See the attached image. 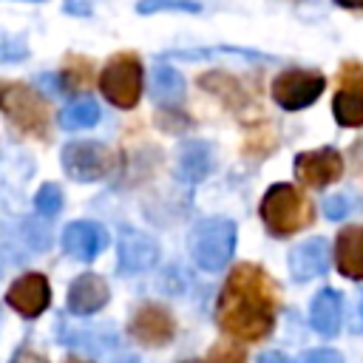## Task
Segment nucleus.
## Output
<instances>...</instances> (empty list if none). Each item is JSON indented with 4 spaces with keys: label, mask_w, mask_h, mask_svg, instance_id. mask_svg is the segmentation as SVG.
<instances>
[{
    "label": "nucleus",
    "mask_w": 363,
    "mask_h": 363,
    "mask_svg": "<svg viewBox=\"0 0 363 363\" xmlns=\"http://www.w3.org/2000/svg\"><path fill=\"white\" fill-rule=\"evenodd\" d=\"M278 306L281 295L275 281L255 264H238L230 269L218 292L216 320L227 335L255 343L269 335L278 318Z\"/></svg>",
    "instance_id": "1"
},
{
    "label": "nucleus",
    "mask_w": 363,
    "mask_h": 363,
    "mask_svg": "<svg viewBox=\"0 0 363 363\" xmlns=\"http://www.w3.org/2000/svg\"><path fill=\"white\" fill-rule=\"evenodd\" d=\"M261 218L275 235H292L312 224L315 204L292 184H272L261 199Z\"/></svg>",
    "instance_id": "2"
},
{
    "label": "nucleus",
    "mask_w": 363,
    "mask_h": 363,
    "mask_svg": "<svg viewBox=\"0 0 363 363\" xmlns=\"http://www.w3.org/2000/svg\"><path fill=\"white\" fill-rule=\"evenodd\" d=\"M0 111L9 116V122L37 139H48V102L26 82H0Z\"/></svg>",
    "instance_id": "3"
},
{
    "label": "nucleus",
    "mask_w": 363,
    "mask_h": 363,
    "mask_svg": "<svg viewBox=\"0 0 363 363\" xmlns=\"http://www.w3.org/2000/svg\"><path fill=\"white\" fill-rule=\"evenodd\" d=\"M233 250H235V224L230 218H207L196 224L190 235V252L201 269L207 272L224 269L227 261L233 258Z\"/></svg>",
    "instance_id": "4"
},
{
    "label": "nucleus",
    "mask_w": 363,
    "mask_h": 363,
    "mask_svg": "<svg viewBox=\"0 0 363 363\" xmlns=\"http://www.w3.org/2000/svg\"><path fill=\"white\" fill-rule=\"evenodd\" d=\"M102 96L116 108H133L142 96V62L136 54H116L99 74Z\"/></svg>",
    "instance_id": "5"
},
{
    "label": "nucleus",
    "mask_w": 363,
    "mask_h": 363,
    "mask_svg": "<svg viewBox=\"0 0 363 363\" xmlns=\"http://www.w3.org/2000/svg\"><path fill=\"white\" fill-rule=\"evenodd\" d=\"M60 162L74 182H99L116 167V153L102 142H68Z\"/></svg>",
    "instance_id": "6"
},
{
    "label": "nucleus",
    "mask_w": 363,
    "mask_h": 363,
    "mask_svg": "<svg viewBox=\"0 0 363 363\" xmlns=\"http://www.w3.org/2000/svg\"><path fill=\"white\" fill-rule=\"evenodd\" d=\"M326 88L323 74L309 68H286L272 79V102H278L284 111H301L309 108Z\"/></svg>",
    "instance_id": "7"
},
{
    "label": "nucleus",
    "mask_w": 363,
    "mask_h": 363,
    "mask_svg": "<svg viewBox=\"0 0 363 363\" xmlns=\"http://www.w3.org/2000/svg\"><path fill=\"white\" fill-rule=\"evenodd\" d=\"M332 111L343 128H363V65L360 62H343L340 88L335 94Z\"/></svg>",
    "instance_id": "8"
},
{
    "label": "nucleus",
    "mask_w": 363,
    "mask_h": 363,
    "mask_svg": "<svg viewBox=\"0 0 363 363\" xmlns=\"http://www.w3.org/2000/svg\"><path fill=\"white\" fill-rule=\"evenodd\" d=\"M128 332L142 346H164L176 335V320H173V315L164 306H159V303H142L133 312V318L128 323Z\"/></svg>",
    "instance_id": "9"
},
{
    "label": "nucleus",
    "mask_w": 363,
    "mask_h": 363,
    "mask_svg": "<svg viewBox=\"0 0 363 363\" xmlns=\"http://www.w3.org/2000/svg\"><path fill=\"white\" fill-rule=\"evenodd\" d=\"M295 170L298 179L309 187H326L332 182L340 179L343 173V159L335 147H318V150H306L295 156Z\"/></svg>",
    "instance_id": "10"
},
{
    "label": "nucleus",
    "mask_w": 363,
    "mask_h": 363,
    "mask_svg": "<svg viewBox=\"0 0 363 363\" xmlns=\"http://www.w3.org/2000/svg\"><path fill=\"white\" fill-rule=\"evenodd\" d=\"M6 301H9L11 309H14L17 315H23V318H37V315H43L45 306H48V301H51V289H48L45 275H40V272H26V275H20V278L9 286Z\"/></svg>",
    "instance_id": "11"
},
{
    "label": "nucleus",
    "mask_w": 363,
    "mask_h": 363,
    "mask_svg": "<svg viewBox=\"0 0 363 363\" xmlns=\"http://www.w3.org/2000/svg\"><path fill=\"white\" fill-rule=\"evenodd\" d=\"M108 247V233L96 221H71L62 230V250L77 261H94Z\"/></svg>",
    "instance_id": "12"
},
{
    "label": "nucleus",
    "mask_w": 363,
    "mask_h": 363,
    "mask_svg": "<svg viewBox=\"0 0 363 363\" xmlns=\"http://www.w3.org/2000/svg\"><path fill=\"white\" fill-rule=\"evenodd\" d=\"M159 261V247L150 235L136 230H122L119 235V269L122 272H145Z\"/></svg>",
    "instance_id": "13"
},
{
    "label": "nucleus",
    "mask_w": 363,
    "mask_h": 363,
    "mask_svg": "<svg viewBox=\"0 0 363 363\" xmlns=\"http://www.w3.org/2000/svg\"><path fill=\"white\" fill-rule=\"evenodd\" d=\"M326 269H329V244H326V238H309V241L298 244L289 252V272L298 281L318 278Z\"/></svg>",
    "instance_id": "14"
},
{
    "label": "nucleus",
    "mask_w": 363,
    "mask_h": 363,
    "mask_svg": "<svg viewBox=\"0 0 363 363\" xmlns=\"http://www.w3.org/2000/svg\"><path fill=\"white\" fill-rule=\"evenodd\" d=\"M108 298H111L108 284L99 275H94V272L79 275L68 286V309L74 315H94L96 309H102L108 303Z\"/></svg>",
    "instance_id": "15"
},
{
    "label": "nucleus",
    "mask_w": 363,
    "mask_h": 363,
    "mask_svg": "<svg viewBox=\"0 0 363 363\" xmlns=\"http://www.w3.org/2000/svg\"><path fill=\"white\" fill-rule=\"evenodd\" d=\"M335 264L346 278L363 281V224H352L337 233Z\"/></svg>",
    "instance_id": "16"
},
{
    "label": "nucleus",
    "mask_w": 363,
    "mask_h": 363,
    "mask_svg": "<svg viewBox=\"0 0 363 363\" xmlns=\"http://www.w3.org/2000/svg\"><path fill=\"white\" fill-rule=\"evenodd\" d=\"M340 315H343V301H340V295H337L335 289H320V292L312 298L309 323H312L320 335H326V337L337 335V329H340Z\"/></svg>",
    "instance_id": "17"
},
{
    "label": "nucleus",
    "mask_w": 363,
    "mask_h": 363,
    "mask_svg": "<svg viewBox=\"0 0 363 363\" xmlns=\"http://www.w3.org/2000/svg\"><path fill=\"white\" fill-rule=\"evenodd\" d=\"M213 167V150L204 142H187L179 150V176L184 182H201Z\"/></svg>",
    "instance_id": "18"
},
{
    "label": "nucleus",
    "mask_w": 363,
    "mask_h": 363,
    "mask_svg": "<svg viewBox=\"0 0 363 363\" xmlns=\"http://www.w3.org/2000/svg\"><path fill=\"white\" fill-rule=\"evenodd\" d=\"M150 94L156 102L162 105H176L184 96V79L173 65H156L153 68V79H150Z\"/></svg>",
    "instance_id": "19"
},
{
    "label": "nucleus",
    "mask_w": 363,
    "mask_h": 363,
    "mask_svg": "<svg viewBox=\"0 0 363 363\" xmlns=\"http://www.w3.org/2000/svg\"><path fill=\"white\" fill-rule=\"evenodd\" d=\"M199 85H201L204 91L221 96L224 105H230V108H241L244 99H247V94H244V88L238 85V79H233V77H227V74H221V71L204 74V77L199 79Z\"/></svg>",
    "instance_id": "20"
},
{
    "label": "nucleus",
    "mask_w": 363,
    "mask_h": 363,
    "mask_svg": "<svg viewBox=\"0 0 363 363\" xmlns=\"http://www.w3.org/2000/svg\"><path fill=\"white\" fill-rule=\"evenodd\" d=\"M91 77H94V65L85 57H71L62 71H60V88L68 94H79L91 88Z\"/></svg>",
    "instance_id": "21"
},
{
    "label": "nucleus",
    "mask_w": 363,
    "mask_h": 363,
    "mask_svg": "<svg viewBox=\"0 0 363 363\" xmlns=\"http://www.w3.org/2000/svg\"><path fill=\"white\" fill-rule=\"evenodd\" d=\"M99 119V105L91 102V99H79V102H71L68 108L60 111V125L65 130H79V128H91L96 125Z\"/></svg>",
    "instance_id": "22"
},
{
    "label": "nucleus",
    "mask_w": 363,
    "mask_h": 363,
    "mask_svg": "<svg viewBox=\"0 0 363 363\" xmlns=\"http://www.w3.org/2000/svg\"><path fill=\"white\" fill-rule=\"evenodd\" d=\"M34 210L40 213V216H57L60 210H62V190H60V184H54V182H45L37 193H34Z\"/></svg>",
    "instance_id": "23"
},
{
    "label": "nucleus",
    "mask_w": 363,
    "mask_h": 363,
    "mask_svg": "<svg viewBox=\"0 0 363 363\" xmlns=\"http://www.w3.org/2000/svg\"><path fill=\"white\" fill-rule=\"evenodd\" d=\"M201 6L196 0H139L136 11L139 14H153V11H190L196 14Z\"/></svg>",
    "instance_id": "24"
},
{
    "label": "nucleus",
    "mask_w": 363,
    "mask_h": 363,
    "mask_svg": "<svg viewBox=\"0 0 363 363\" xmlns=\"http://www.w3.org/2000/svg\"><path fill=\"white\" fill-rule=\"evenodd\" d=\"M28 57V43L23 34L0 31V62H23Z\"/></svg>",
    "instance_id": "25"
},
{
    "label": "nucleus",
    "mask_w": 363,
    "mask_h": 363,
    "mask_svg": "<svg viewBox=\"0 0 363 363\" xmlns=\"http://www.w3.org/2000/svg\"><path fill=\"white\" fill-rule=\"evenodd\" d=\"M207 363H247V354L233 346V343H213L210 354H207Z\"/></svg>",
    "instance_id": "26"
},
{
    "label": "nucleus",
    "mask_w": 363,
    "mask_h": 363,
    "mask_svg": "<svg viewBox=\"0 0 363 363\" xmlns=\"http://www.w3.org/2000/svg\"><path fill=\"white\" fill-rule=\"evenodd\" d=\"M346 210H349V201H346L343 196H329V199L323 201V213H326V218H332V221L343 218Z\"/></svg>",
    "instance_id": "27"
},
{
    "label": "nucleus",
    "mask_w": 363,
    "mask_h": 363,
    "mask_svg": "<svg viewBox=\"0 0 363 363\" xmlns=\"http://www.w3.org/2000/svg\"><path fill=\"white\" fill-rule=\"evenodd\" d=\"M301 363H343V360L335 349H315V352H306Z\"/></svg>",
    "instance_id": "28"
},
{
    "label": "nucleus",
    "mask_w": 363,
    "mask_h": 363,
    "mask_svg": "<svg viewBox=\"0 0 363 363\" xmlns=\"http://www.w3.org/2000/svg\"><path fill=\"white\" fill-rule=\"evenodd\" d=\"M11 363H48L43 354H37L34 349H28V346H20L17 352H14V357H11Z\"/></svg>",
    "instance_id": "29"
},
{
    "label": "nucleus",
    "mask_w": 363,
    "mask_h": 363,
    "mask_svg": "<svg viewBox=\"0 0 363 363\" xmlns=\"http://www.w3.org/2000/svg\"><path fill=\"white\" fill-rule=\"evenodd\" d=\"M349 159H352V167H354V173L363 179V142H354V145H352V153H349Z\"/></svg>",
    "instance_id": "30"
},
{
    "label": "nucleus",
    "mask_w": 363,
    "mask_h": 363,
    "mask_svg": "<svg viewBox=\"0 0 363 363\" xmlns=\"http://www.w3.org/2000/svg\"><path fill=\"white\" fill-rule=\"evenodd\" d=\"M65 11L68 14H91V3H85V0H65Z\"/></svg>",
    "instance_id": "31"
},
{
    "label": "nucleus",
    "mask_w": 363,
    "mask_h": 363,
    "mask_svg": "<svg viewBox=\"0 0 363 363\" xmlns=\"http://www.w3.org/2000/svg\"><path fill=\"white\" fill-rule=\"evenodd\" d=\"M258 363H292V360H289L284 352H275V349H272V352H264V354L258 357Z\"/></svg>",
    "instance_id": "32"
},
{
    "label": "nucleus",
    "mask_w": 363,
    "mask_h": 363,
    "mask_svg": "<svg viewBox=\"0 0 363 363\" xmlns=\"http://www.w3.org/2000/svg\"><path fill=\"white\" fill-rule=\"evenodd\" d=\"M337 6H343V9H357V11H363V0H335Z\"/></svg>",
    "instance_id": "33"
},
{
    "label": "nucleus",
    "mask_w": 363,
    "mask_h": 363,
    "mask_svg": "<svg viewBox=\"0 0 363 363\" xmlns=\"http://www.w3.org/2000/svg\"><path fill=\"white\" fill-rule=\"evenodd\" d=\"M65 363H91V360H82V357H68Z\"/></svg>",
    "instance_id": "34"
},
{
    "label": "nucleus",
    "mask_w": 363,
    "mask_h": 363,
    "mask_svg": "<svg viewBox=\"0 0 363 363\" xmlns=\"http://www.w3.org/2000/svg\"><path fill=\"white\" fill-rule=\"evenodd\" d=\"M184 363H201V360H184Z\"/></svg>",
    "instance_id": "35"
},
{
    "label": "nucleus",
    "mask_w": 363,
    "mask_h": 363,
    "mask_svg": "<svg viewBox=\"0 0 363 363\" xmlns=\"http://www.w3.org/2000/svg\"><path fill=\"white\" fill-rule=\"evenodd\" d=\"M360 315H363V303H360Z\"/></svg>",
    "instance_id": "36"
}]
</instances>
